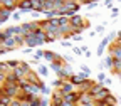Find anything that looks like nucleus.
Wrapping results in <instances>:
<instances>
[{"instance_id": "nucleus-1", "label": "nucleus", "mask_w": 121, "mask_h": 106, "mask_svg": "<svg viewBox=\"0 0 121 106\" xmlns=\"http://www.w3.org/2000/svg\"><path fill=\"white\" fill-rule=\"evenodd\" d=\"M4 93L12 99H17L20 96V93H22V89H20L19 83H5L4 84Z\"/></svg>"}, {"instance_id": "nucleus-2", "label": "nucleus", "mask_w": 121, "mask_h": 106, "mask_svg": "<svg viewBox=\"0 0 121 106\" xmlns=\"http://www.w3.org/2000/svg\"><path fill=\"white\" fill-rule=\"evenodd\" d=\"M13 72L17 74V78H19V79H22V78H25V76L30 72V64H29V62H25V61H20L19 67L15 69Z\"/></svg>"}, {"instance_id": "nucleus-3", "label": "nucleus", "mask_w": 121, "mask_h": 106, "mask_svg": "<svg viewBox=\"0 0 121 106\" xmlns=\"http://www.w3.org/2000/svg\"><path fill=\"white\" fill-rule=\"evenodd\" d=\"M17 9L19 12H34V4L32 0H19Z\"/></svg>"}, {"instance_id": "nucleus-4", "label": "nucleus", "mask_w": 121, "mask_h": 106, "mask_svg": "<svg viewBox=\"0 0 121 106\" xmlns=\"http://www.w3.org/2000/svg\"><path fill=\"white\" fill-rule=\"evenodd\" d=\"M69 24H71V27H84L86 29L87 22H84V17H81L79 13H76V15H72V17L69 19Z\"/></svg>"}, {"instance_id": "nucleus-5", "label": "nucleus", "mask_w": 121, "mask_h": 106, "mask_svg": "<svg viewBox=\"0 0 121 106\" xmlns=\"http://www.w3.org/2000/svg\"><path fill=\"white\" fill-rule=\"evenodd\" d=\"M86 79H87V76L81 72V74H74L72 78L69 79V83H71V84H72L74 88H79V86H81V84H82V83H84Z\"/></svg>"}, {"instance_id": "nucleus-6", "label": "nucleus", "mask_w": 121, "mask_h": 106, "mask_svg": "<svg viewBox=\"0 0 121 106\" xmlns=\"http://www.w3.org/2000/svg\"><path fill=\"white\" fill-rule=\"evenodd\" d=\"M64 7H66V10H71V12H74V13H78L79 9H81V4L76 2V0H66V2H64Z\"/></svg>"}, {"instance_id": "nucleus-7", "label": "nucleus", "mask_w": 121, "mask_h": 106, "mask_svg": "<svg viewBox=\"0 0 121 106\" xmlns=\"http://www.w3.org/2000/svg\"><path fill=\"white\" fill-rule=\"evenodd\" d=\"M25 78H27V81H29L30 84H40V86L44 84V81L39 78V72H34V71H30V72L25 76Z\"/></svg>"}, {"instance_id": "nucleus-8", "label": "nucleus", "mask_w": 121, "mask_h": 106, "mask_svg": "<svg viewBox=\"0 0 121 106\" xmlns=\"http://www.w3.org/2000/svg\"><path fill=\"white\" fill-rule=\"evenodd\" d=\"M51 103L56 104V106H62V103H64V94L57 89L56 93H52V99H51Z\"/></svg>"}, {"instance_id": "nucleus-9", "label": "nucleus", "mask_w": 121, "mask_h": 106, "mask_svg": "<svg viewBox=\"0 0 121 106\" xmlns=\"http://www.w3.org/2000/svg\"><path fill=\"white\" fill-rule=\"evenodd\" d=\"M25 45L29 49H34V47H39V40H37V37L34 35V34H29L27 37H25Z\"/></svg>"}, {"instance_id": "nucleus-10", "label": "nucleus", "mask_w": 121, "mask_h": 106, "mask_svg": "<svg viewBox=\"0 0 121 106\" xmlns=\"http://www.w3.org/2000/svg\"><path fill=\"white\" fill-rule=\"evenodd\" d=\"M0 4H2V7H5V9L13 12L17 9V5H19V0H0Z\"/></svg>"}, {"instance_id": "nucleus-11", "label": "nucleus", "mask_w": 121, "mask_h": 106, "mask_svg": "<svg viewBox=\"0 0 121 106\" xmlns=\"http://www.w3.org/2000/svg\"><path fill=\"white\" fill-rule=\"evenodd\" d=\"M57 59H62L59 54H56V52H52V51H45L44 52V61H47V62L51 64V62H54V61H57Z\"/></svg>"}, {"instance_id": "nucleus-12", "label": "nucleus", "mask_w": 121, "mask_h": 106, "mask_svg": "<svg viewBox=\"0 0 121 106\" xmlns=\"http://www.w3.org/2000/svg\"><path fill=\"white\" fill-rule=\"evenodd\" d=\"M109 56L114 59H121V45H116V44L109 45Z\"/></svg>"}, {"instance_id": "nucleus-13", "label": "nucleus", "mask_w": 121, "mask_h": 106, "mask_svg": "<svg viewBox=\"0 0 121 106\" xmlns=\"http://www.w3.org/2000/svg\"><path fill=\"white\" fill-rule=\"evenodd\" d=\"M2 45H4V49H7V51H12V49H17V47H19L17 42H15V37H9V39H5V42H4Z\"/></svg>"}, {"instance_id": "nucleus-14", "label": "nucleus", "mask_w": 121, "mask_h": 106, "mask_svg": "<svg viewBox=\"0 0 121 106\" xmlns=\"http://www.w3.org/2000/svg\"><path fill=\"white\" fill-rule=\"evenodd\" d=\"M10 17H12V10L5 9V7H2V9H0V24L7 22V20H9Z\"/></svg>"}, {"instance_id": "nucleus-15", "label": "nucleus", "mask_w": 121, "mask_h": 106, "mask_svg": "<svg viewBox=\"0 0 121 106\" xmlns=\"http://www.w3.org/2000/svg\"><path fill=\"white\" fill-rule=\"evenodd\" d=\"M59 91L66 96V94H69V93H72V91H74V86H72L69 81H64V83H62V86L59 88Z\"/></svg>"}, {"instance_id": "nucleus-16", "label": "nucleus", "mask_w": 121, "mask_h": 106, "mask_svg": "<svg viewBox=\"0 0 121 106\" xmlns=\"http://www.w3.org/2000/svg\"><path fill=\"white\" fill-rule=\"evenodd\" d=\"M34 35L37 37V40H39V45H42L45 40H47V32H45V30H42V29L35 30V32H34Z\"/></svg>"}, {"instance_id": "nucleus-17", "label": "nucleus", "mask_w": 121, "mask_h": 106, "mask_svg": "<svg viewBox=\"0 0 121 106\" xmlns=\"http://www.w3.org/2000/svg\"><path fill=\"white\" fill-rule=\"evenodd\" d=\"M103 88H104V86H103L101 83H94V86L89 89V93H87V94H91V96H93V99H96V96L99 94V91H101Z\"/></svg>"}, {"instance_id": "nucleus-18", "label": "nucleus", "mask_w": 121, "mask_h": 106, "mask_svg": "<svg viewBox=\"0 0 121 106\" xmlns=\"http://www.w3.org/2000/svg\"><path fill=\"white\" fill-rule=\"evenodd\" d=\"M64 67V62H62V59H57V61H54V62H51V69L57 74L60 69Z\"/></svg>"}, {"instance_id": "nucleus-19", "label": "nucleus", "mask_w": 121, "mask_h": 106, "mask_svg": "<svg viewBox=\"0 0 121 106\" xmlns=\"http://www.w3.org/2000/svg\"><path fill=\"white\" fill-rule=\"evenodd\" d=\"M93 86H94V83H93V81H87V79H86V81L79 86V91H81V93H89V89L93 88Z\"/></svg>"}, {"instance_id": "nucleus-20", "label": "nucleus", "mask_w": 121, "mask_h": 106, "mask_svg": "<svg viewBox=\"0 0 121 106\" xmlns=\"http://www.w3.org/2000/svg\"><path fill=\"white\" fill-rule=\"evenodd\" d=\"M101 103H103V104H106V106H116V104H118V99H116L113 94H109L108 98H104Z\"/></svg>"}, {"instance_id": "nucleus-21", "label": "nucleus", "mask_w": 121, "mask_h": 106, "mask_svg": "<svg viewBox=\"0 0 121 106\" xmlns=\"http://www.w3.org/2000/svg\"><path fill=\"white\" fill-rule=\"evenodd\" d=\"M79 93H81V91H79ZM91 101H94L91 94H87V93H81V96H79V104H82V103H91Z\"/></svg>"}, {"instance_id": "nucleus-22", "label": "nucleus", "mask_w": 121, "mask_h": 106, "mask_svg": "<svg viewBox=\"0 0 121 106\" xmlns=\"http://www.w3.org/2000/svg\"><path fill=\"white\" fill-rule=\"evenodd\" d=\"M20 79L17 78V74H15L13 71H10V72H7V81L5 83H19Z\"/></svg>"}, {"instance_id": "nucleus-23", "label": "nucleus", "mask_w": 121, "mask_h": 106, "mask_svg": "<svg viewBox=\"0 0 121 106\" xmlns=\"http://www.w3.org/2000/svg\"><path fill=\"white\" fill-rule=\"evenodd\" d=\"M19 64H20V61H15V59H10V61H7L9 71H15V69L19 67Z\"/></svg>"}, {"instance_id": "nucleus-24", "label": "nucleus", "mask_w": 121, "mask_h": 106, "mask_svg": "<svg viewBox=\"0 0 121 106\" xmlns=\"http://www.w3.org/2000/svg\"><path fill=\"white\" fill-rule=\"evenodd\" d=\"M113 72L114 74H119L121 72V59H114V62H113Z\"/></svg>"}, {"instance_id": "nucleus-25", "label": "nucleus", "mask_w": 121, "mask_h": 106, "mask_svg": "<svg viewBox=\"0 0 121 106\" xmlns=\"http://www.w3.org/2000/svg\"><path fill=\"white\" fill-rule=\"evenodd\" d=\"M37 72H39V76H42V78H47V74H49V67H47V66H39Z\"/></svg>"}, {"instance_id": "nucleus-26", "label": "nucleus", "mask_w": 121, "mask_h": 106, "mask_svg": "<svg viewBox=\"0 0 121 106\" xmlns=\"http://www.w3.org/2000/svg\"><path fill=\"white\" fill-rule=\"evenodd\" d=\"M113 62H114V57L108 56V57L104 59V67H106V69H113Z\"/></svg>"}, {"instance_id": "nucleus-27", "label": "nucleus", "mask_w": 121, "mask_h": 106, "mask_svg": "<svg viewBox=\"0 0 121 106\" xmlns=\"http://www.w3.org/2000/svg\"><path fill=\"white\" fill-rule=\"evenodd\" d=\"M44 15H45V19H47V20L56 19V17H57V10H45V12H44Z\"/></svg>"}, {"instance_id": "nucleus-28", "label": "nucleus", "mask_w": 121, "mask_h": 106, "mask_svg": "<svg viewBox=\"0 0 121 106\" xmlns=\"http://www.w3.org/2000/svg\"><path fill=\"white\" fill-rule=\"evenodd\" d=\"M15 37V42H17V45H19V47H22V45H25V35H13Z\"/></svg>"}, {"instance_id": "nucleus-29", "label": "nucleus", "mask_w": 121, "mask_h": 106, "mask_svg": "<svg viewBox=\"0 0 121 106\" xmlns=\"http://www.w3.org/2000/svg\"><path fill=\"white\" fill-rule=\"evenodd\" d=\"M49 94H51V88L44 84V86H42V89H40V96H42V98H47Z\"/></svg>"}, {"instance_id": "nucleus-30", "label": "nucleus", "mask_w": 121, "mask_h": 106, "mask_svg": "<svg viewBox=\"0 0 121 106\" xmlns=\"http://www.w3.org/2000/svg\"><path fill=\"white\" fill-rule=\"evenodd\" d=\"M44 52H45V51H42V49H37V51H35V54H34V57L40 61V59H44Z\"/></svg>"}, {"instance_id": "nucleus-31", "label": "nucleus", "mask_w": 121, "mask_h": 106, "mask_svg": "<svg viewBox=\"0 0 121 106\" xmlns=\"http://www.w3.org/2000/svg\"><path fill=\"white\" fill-rule=\"evenodd\" d=\"M62 83H64V81H62V79H59V78H57V79H54V81H52V86H54V88H57V89H59V88H60V86H62Z\"/></svg>"}, {"instance_id": "nucleus-32", "label": "nucleus", "mask_w": 121, "mask_h": 106, "mask_svg": "<svg viewBox=\"0 0 121 106\" xmlns=\"http://www.w3.org/2000/svg\"><path fill=\"white\" fill-rule=\"evenodd\" d=\"M81 72H82V74H86V76H87V78H89V76H91V69H89L87 66H81Z\"/></svg>"}, {"instance_id": "nucleus-33", "label": "nucleus", "mask_w": 121, "mask_h": 106, "mask_svg": "<svg viewBox=\"0 0 121 106\" xmlns=\"http://www.w3.org/2000/svg\"><path fill=\"white\" fill-rule=\"evenodd\" d=\"M69 24V17H59V25H67Z\"/></svg>"}, {"instance_id": "nucleus-34", "label": "nucleus", "mask_w": 121, "mask_h": 106, "mask_svg": "<svg viewBox=\"0 0 121 106\" xmlns=\"http://www.w3.org/2000/svg\"><path fill=\"white\" fill-rule=\"evenodd\" d=\"M104 81H106V74H104V72L101 71V72L98 74V83H101V84H103Z\"/></svg>"}, {"instance_id": "nucleus-35", "label": "nucleus", "mask_w": 121, "mask_h": 106, "mask_svg": "<svg viewBox=\"0 0 121 106\" xmlns=\"http://www.w3.org/2000/svg\"><path fill=\"white\" fill-rule=\"evenodd\" d=\"M119 9L118 7H113V10H111V19H114V17H118V15H119Z\"/></svg>"}, {"instance_id": "nucleus-36", "label": "nucleus", "mask_w": 121, "mask_h": 106, "mask_svg": "<svg viewBox=\"0 0 121 106\" xmlns=\"http://www.w3.org/2000/svg\"><path fill=\"white\" fill-rule=\"evenodd\" d=\"M49 104H51V101L47 98H42L40 96V106H49Z\"/></svg>"}, {"instance_id": "nucleus-37", "label": "nucleus", "mask_w": 121, "mask_h": 106, "mask_svg": "<svg viewBox=\"0 0 121 106\" xmlns=\"http://www.w3.org/2000/svg\"><path fill=\"white\" fill-rule=\"evenodd\" d=\"M5 39H9V37L5 35V30H0V44H4Z\"/></svg>"}, {"instance_id": "nucleus-38", "label": "nucleus", "mask_w": 121, "mask_h": 106, "mask_svg": "<svg viewBox=\"0 0 121 106\" xmlns=\"http://www.w3.org/2000/svg\"><path fill=\"white\" fill-rule=\"evenodd\" d=\"M72 52H74V54H76V56H81V54H84V52H82V49H81V47H72Z\"/></svg>"}, {"instance_id": "nucleus-39", "label": "nucleus", "mask_w": 121, "mask_h": 106, "mask_svg": "<svg viewBox=\"0 0 121 106\" xmlns=\"http://www.w3.org/2000/svg\"><path fill=\"white\" fill-rule=\"evenodd\" d=\"M12 19L19 22V20H20V12H13V13H12Z\"/></svg>"}, {"instance_id": "nucleus-40", "label": "nucleus", "mask_w": 121, "mask_h": 106, "mask_svg": "<svg viewBox=\"0 0 121 106\" xmlns=\"http://www.w3.org/2000/svg\"><path fill=\"white\" fill-rule=\"evenodd\" d=\"M78 106H98L96 101H91V103H82V104H78Z\"/></svg>"}, {"instance_id": "nucleus-41", "label": "nucleus", "mask_w": 121, "mask_h": 106, "mask_svg": "<svg viewBox=\"0 0 121 106\" xmlns=\"http://www.w3.org/2000/svg\"><path fill=\"white\" fill-rule=\"evenodd\" d=\"M94 32H98V34H103V32H104V25H98Z\"/></svg>"}, {"instance_id": "nucleus-42", "label": "nucleus", "mask_w": 121, "mask_h": 106, "mask_svg": "<svg viewBox=\"0 0 121 106\" xmlns=\"http://www.w3.org/2000/svg\"><path fill=\"white\" fill-rule=\"evenodd\" d=\"M76 2H79L81 5H86V7H87V5L91 4V0H76Z\"/></svg>"}, {"instance_id": "nucleus-43", "label": "nucleus", "mask_w": 121, "mask_h": 106, "mask_svg": "<svg viewBox=\"0 0 121 106\" xmlns=\"http://www.w3.org/2000/svg\"><path fill=\"white\" fill-rule=\"evenodd\" d=\"M60 44H62V47H71L72 45V42H69V40H62Z\"/></svg>"}, {"instance_id": "nucleus-44", "label": "nucleus", "mask_w": 121, "mask_h": 106, "mask_svg": "<svg viewBox=\"0 0 121 106\" xmlns=\"http://www.w3.org/2000/svg\"><path fill=\"white\" fill-rule=\"evenodd\" d=\"M72 40H76V42H81V40H82V37H81L79 34H76V35H72Z\"/></svg>"}, {"instance_id": "nucleus-45", "label": "nucleus", "mask_w": 121, "mask_h": 106, "mask_svg": "<svg viewBox=\"0 0 121 106\" xmlns=\"http://www.w3.org/2000/svg\"><path fill=\"white\" fill-rule=\"evenodd\" d=\"M103 51H104L103 45H98V56H103Z\"/></svg>"}, {"instance_id": "nucleus-46", "label": "nucleus", "mask_w": 121, "mask_h": 106, "mask_svg": "<svg viewBox=\"0 0 121 106\" xmlns=\"http://www.w3.org/2000/svg\"><path fill=\"white\" fill-rule=\"evenodd\" d=\"M96 5H98V2H91V4H89V5H87V9H89V10H91V9H94V7H96Z\"/></svg>"}, {"instance_id": "nucleus-47", "label": "nucleus", "mask_w": 121, "mask_h": 106, "mask_svg": "<svg viewBox=\"0 0 121 106\" xmlns=\"http://www.w3.org/2000/svg\"><path fill=\"white\" fill-rule=\"evenodd\" d=\"M10 106H20V101H19V99H13Z\"/></svg>"}, {"instance_id": "nucleus-48", "label": "nucleus", "mask_w": 121, "mask_h": 106, "mask_svg": "<svg viewBox=\"0 0 121 106\" xmlns=\"http://www.w3.org/2000/svg\"><path fill=\"white\" fill-rule=\"evenodd\" d=\"M104 5H106V7H111V5H113V0H106Z\"/></svg>"}, {"instance_id": "nucleus-49", "label": "nucleus", "mask_w": 121, "mask_h": 106, "mask_svg": "<svg viewBox=\"0 0 121 106\" xmlns=\"http://www.w3.org/2000/svg\"><path fill=\"white\" fill-rule=\"evenodd\" d=\"M20 106H32L30 103H27V101H24V103H20Z\"/></svg>"}, {"instance_id": "nucleus-50", "label": "nucleus", "mask_w": 121, "mask_h": 106, "mask_svg": "<svg viewBox=\"0 0 121 106\" xmlns=\"http://www.w3.org/2000/svg\"><path fill=\"white\" fill-rule=\"evenodd\" d=\"M114 44H116V45H121V39H116V40H114Z\"/></svg>"}, {"instance_id": "nucleus-51", "label": "nucleus", "mask_w": 121, "mask_h": 106, "mask_svg": "<svg viewBox=\"0 0 121 106\" xmlns=\"http://www.w3.org/2000/svg\"><path fill=\"white\" fill-rule=\"evenodd\" d=\"M0 72H4V66H2V62H0Z\"/></svg>"}, {"instance_id": "nucleus-52", "label": "nucleus", "mask_w": 121, "mask_h": 106, "mask_svg": "<svg viewBox=\"0 0 121 106\" xmlns=\"http://www.w3.org/2000/svg\"><path fill=\"white\" fill-rule=\"evenodd\" d=\"M116 39H121V30H119V32H118V37Z\"/></svg>"}, {"instance_id": "nucleus-53", "label": "nucleus", "mask_w": 121, "mask_h": 106, "mask_svg": "<svg viewBox=\"0 0 121 106\" xmlns=\"http://www.w3.org/2000/svg\"><path fill=\"white\" fill-rule=\"evenodd\" d=\"M118 76H119V83H121V72H119V74H118Z\"/></svg>"}, {"instance_id": "nucleus-54", "label": "nucleus", "mask_w": 121, "mask_h": 106, "mask_svg": "<svg viewBox=\"0 0 121 106\" xmlns=\"http://www.w3.org/2000/svg\"><path fill=\"white\" fill-rule=\"evenodd\" d=\"M2 89H4V86H2V84H0V91H2Z\"/></svg>"}, {"instance_id": "nucleus-55", "label": "nucleus", "mask_w": 121, "mask_h": 106, "mask_svg": "<svg viewBox=\"0 0 121 106\" xmlns=\"http://www.w3.org/2000/svg\"><path fill=\"white\" fill-rule=\"evenodd\" d=\"M118 104H119V106H121V99H119V101H118Z\"/></svg>"}, {"instance_id": "nucleus-56", "label": "nucleus", "mask_w": 121, "mask_h": 106, "mask_svg": "<svg viewBox=\"0 0 121 106\" xmlns=\"http://www.w3.org/2000/svg\"><path fill=\"white\" fill-rule=\"evenodd\" d=\"M91 2H99V0H91Z\"/></svg>"}, {"instance_id": "nucleus-57", "label": "nucleus", "mask_w": 121, "mask_h": 106, "mask_svg": "<svg viewBox=\"0 0 121 106\" xmlns=\"http://www.w3.org/2000/svg\"><path fill=\"white\" fill-rule=\"evenodd\" d=\"M49 106H56V104H52V103H51V104H49Z\"/></svg>"}, {"instance_id": "nucleus-58", "label": "nucleus", "mask_w": 121, "mask_h": 106, "mask_svg": "<svg viewBox=\"0 0 121 106\" xmlns=\"http://www.w3.org/2000/svg\"><path fill=\"white\" fill-rule=\"evenodd\" d=\"M0 9H2V4H0Z\"/></svg>"}]
</instances>
